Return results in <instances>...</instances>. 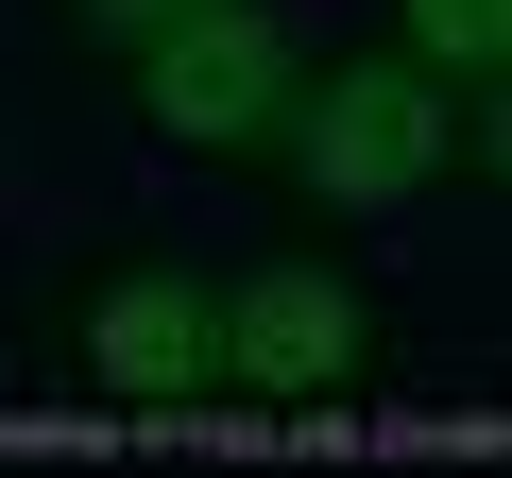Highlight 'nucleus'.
<instances>
[{
  "label": "nucleus",
  "mask_w": 512,
  "mask_h": 478,
  "mask_svg": "<svg viewBox=\"0 0 512 478\" xmlns=\"http://www.w3.org/2000/svg\"><path fill=\"white\" fill-rule=\"evenodd\" d=\"M376 291L325 257V239H274V257H239L222 274V393H256V410H342V393H376Z\"/></svg>",
  "instance_id": "obj_3"
},
{
  "label": "nucleus",
  "mask_w": 512,
  "mask_h": 478,
  "mask_svg": "<svg viewBox=\"0 0 512 478\" xmlns=\"http://www.w3.org/2000/svg\"><path fill=\"white\" fill-rule=\"evenodd\" d=\"M291 0H188L171 35H137L120 52V103L171 137V154H205V171H239V137L274 120V86H291Z\"/></svg>",
  "instance_id": "obj_4"
},
{
  "label": "nucleus",
  "mask_w": 512,
  "mask_h": 478,
  "mask_svg": "<svg viewBox=\"0 0 512 478\" xmlns=\"http://www.w3.org/2000/svg\"><path fill=\"white\" fill-rule=\"evenodd\" d=\"M35 359L103 410H205L222 393V274L171 239H103V257L35 308Z\"/></svg>",
  "instance_id": "obj_2"
},
{
  "label": "nucleus",
  "mask_w": 512,
  "mask_h": 478,
  "mask_svg": "<svg viewBox=\"0 0 512 478\" xmlns=\"http://www.w3.org/2000/svg\"><path fill=\"white\" fill-rule=\"evenodd\" d=\"M495 103L512 86H461V69H427L393 35H325V52H291V86L239 137V171H256V205H274L291 239H359V222L427 205L444 171L478 188L495 171Z\"/></svg>",
  "instance_id": "obj_1"
},
{
  "label": "nucleus",
  "mask_w": 512,
  "mask_h": 478,
  "mask_svg": "<svg viewBox=\"0 0 512 478\" xmlns=\"http://www.w3.org/2000/svg\"><path fill=\"white\" fill-rule=\"evenodd\" d=\"M171 18H188V0H52V35H69L86 69H120V52H137V35H171Z\"/></svg>",
  "instance_id": "obj_6"
},
{
  "label": "nucleus",
  "mask_w": 512,
  "mask_h": 478,
  "mask_svg": "<svg viewBox=\"0 0 512 478\" xmlns=\"http://www.w3.org/2000/svg\"><path fill=\"white\" fill-rule=\"evenodd\" d=\"M376 35L461 69V86H512V0H376Z\"/></svg>",
  "instance_id": "obj_5"
}]
</instances>
